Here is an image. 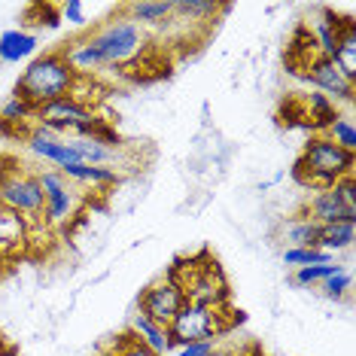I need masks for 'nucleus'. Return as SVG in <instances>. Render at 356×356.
I'll list each match as a JSON object with an SVG mask.
<instances>
[{
    "label": "nucleus",
    "instance_id": "f257e3e1",
    "mask_svg": "<svg viewBox=\"0 0 356 356\" xmlns=\"http://www.w3.org/2000/svg\"><path fill=\"white\" fill-rule=\"evenodd\" d=\"M76 83L79 79L74 70H70V64L61 55V49H52V52L34 55V58L28 61L25 74L19 76L13 95H19L22 101H28L34 110H40V107H46V104L74 95Z\"/></svg>",
    "mask_w": 356,
    "mask_h": 356
},
{
    "label": "nucleus",
    "instance_id": "f03ea898",
    "mask_svg": "<svg viewBox=\"0 0 356 356\" xmlns=\"http://www.w3.org/2000/svg\"><path fill=\"white\" fill-rule=\"evenodd\" d=\"M356 168V152L341 149L326 134H311L302 147V156L293 165V180L302 189L320 192L335 186L341 177H350Z\"/></svg>",
    "mask_w": 356,
    "mask_h": 356
},
{
    "label": "nucleus",
    "instance_id": "7ed1b4c3",
    "mask_svg": "<svg viewBox=\"0 0 356 356\" xmlns=\"http://www.w3.org/2000/svg\"><path fill=\"white\" fill-rule=\"evenodd\" d=\"M0 207L22 220H43V189L37 171H28L10 156H0Z\"/></svg>",
    "mask_w": 356,
    "mask_h": 356
},
{
    "label": "nucleus",
    "instance_id": "20e7f679",
    "mask_svg": "<svg viewBox=\"0 0 356 356\" xmlns=\"http://www.w3.org/2000/svg\"><path fill=\"white\" fill-rule=\"evenodd\" d=\"M88 37H92V43L98 46V52H101V58L107 67H113V64H128L147 49V34H143V28H137L125 13L113 15L110 22H104L101 28H95Z\"/></svg>",
    "mask_w": 356,
    "mask_h": 356
},
{
    "label": "nucleus",
    "instance_id": "39448f33",
    "mask_svg": "<svg viewBox=\"0 0 356 356\" xmlns=\"http://www.w3.org/2000/svg\"><path fill=\"white\" fill-rule=\"evenodd\" d=\"M225 332H229V323H225V314L220 307H207V305H195V302H186L180 307V314L168 323V338H171L174 347L216 341Z\"/></svg>",
    "mask_w": 356,
    "mask_h": 356
},
{
    "label": "nucleus",
    "instance_id": "423d86ee",
    "mask_svg": "<svg viewBox=\"0 0 356 356\" xmlns=\"http://www.w3.org/2000/svg\"><path fill=\"white\" fill-rule=\"evenodd\" d=\"M168 280H171V277H168ZM174 283L183 289L186 302L220 307V311L229 305V283H225L222 268L216 265V259H207L204 265L189 262L186 277H174Z\"/></svg>",
    "mask_w": 356,
    "mask_h": 356
},
{
    "label": "nucleus",
    "instance_id": "0eeeda50",
    "mask_svg": "<svg viewBox=\"0 0 356 356\" xmlns=\"http://www.w3.org/2000/svg\"><path fill=\"white\" fill-rule=\"evenodd\" d=\"M95 116H98V113L92 110L88 101H83L79 95H67V98H58V101L46 104V107H40L34 116V125L46 128V131L55 137H74L76 128L92 122Z\"/></svg>",
    "mask_w": 356,
    "mask_h": 356
},
{
    "label": "nucleus",
    "instance_id": "6e6552de",
    "mask_svg": "<svg viewBox=\"0 0 356 356\" xmlns=\"http://www.w3.org/2000/svg\"><path fill=\"white\" fill-rule=\"evenodd\" d=\"M293 74L305 76L307 83L317 88L320 95H326L329 101H335V104H353L356 83H350V79H347L341 70L335 67V61H332V58L314 55V58H307L305 64L293 67Z\"/></svg>",
    "mask_w": 356,
    "mask_h": 356
},
{
    "label": "nucleus",
    "instance_id": "1a4fd4ad",
    "mask_svg": "<svg viewBox=\"0 0 356 356\" xmlns=\"http://www.w3.org/2000/svg\"><path fill=\"white\" fill-rule=\"evenodd\" d=\"M37 177H40V189H43V222L46 225L67 222L76 213V204H79L70 180L61 171H55V168L37 171Z\"/></svg>",
    "mask_w": 356,
    "mask_h": 356
},
{
    "label": "nucleus",
    "instance_id": "9d476101",
    "mask_svg": "<svg viewBox=\"0 0 356 356\" xmlns=\"http://www.w3.org/2000/svg\"><path fill=\"white\" fill-rule=\"evenodd\" d=\"M186 305V296L183 289L177 286L174 280H156L149 283L147 289L140 293L137 298V314H143V317H149L152 323H161V326H168L177 314H180V307Z\"/></svg>",
    "mask_w": 356,
    "mask_h": 356
},
{
    "label": "nucleus",
    "instance_id": "9b49d317",
    "mask_svg": "<svg viewBox=\"0 0 356 356\" xmlns=\"http://www.w3.org/2000/svg\"><path fill=\"white\" fill-rule=\"evenodd\" d=\"M302 213H307L317 225H332V222H356V213L341 204V198L335 195V189H320L311 192L302 204Z\"/></svg>",
    "mask_w": 356,
    "mask_h": 356
},
{
    "label": "nucleus",
    "instance_id": "f8f14e48",
    "mask_svg": "<svg viewBox=\"0 0 356 356\" xmlns=\"http://www.w3.org/2000/svg\"><path fill=\"white\" fill-rule=\"evenodd\" d=\"M61 55L67 58L70 64V70L79 76H92L95 70H101V67H107L101 58V52H98V46L92 43V37L83 34V37H76V40H70V43H64V49Z\"/></svg>",
    "mask_w": 356,
    "mask_h": 356
},
{
    "label": "nucleus",
    "instance_id": "ddd939ff",
    "mask_svg": "<svg viewBox=\"0 0 356 356\" xmlns=\"http://www.w3.org/2000/svg\"><path fill=\"white\" fill-rule=\"evenodd\" d=\"M128 332L140 341L143 347H149V350H156L159 356H168L174 350L171 338H168V326H161V323H152L149 317H143V314H134L131 317V326Z\"/></svg>",
    "mask_w": 356,
    "mask_h": 356
},
{
    "label": "nucleus",
    "instance_id": "4468645a",
    "mask_svg": "<svg viewBox=\"0 0 356 356\" xmlns=\"http://www.w3.org/2000/svg\"><path fill=\"white\" fill-rule=\"evenodd\" d=\"M125 15L137 28H159L174 19V3L171 0H143V3H128Z\"/></svg>",
    "mask_w": 356,
    "mask_h": 356
},
{
    "label": "nucleus",
    "instance_id": "2eb2a0df",
    "mask_svg": "<svg viewBox=\"0 0 356 356\" xmlns=\"http://www.w3.org/2000/svg\"><path fill=\"white\" fill-rule=\"evenodd\" d=\"M34 55H37L34 34H28V31H22V28H13V31L0 34V61L19 64V61H31Z\"/></svg>",
    "mask_w": 356,
    "mask_h": 356
},
{
    "label": "nucleus",
    "instance_id": "dca6fc26",
    "mask_svg": "<svg viewBox=\"0 0 356 356\" xmlns=\"http://www.w3.org/2000/svg\"><path fill=\"white\" fill-rule=\"evenodd\" d=\"M332 61H335V67L341 70L350 83H356V25H353L350 15H344V22H341V31H338V46H335Z\"/></svg>",
    "mask_w": 356,
    "mask_h": 356
},
{
    "label": "nucleus",
    "instance_id": "f3484780",
    "mask_svg": "<svg viewBox=\"0 0 356 356\" xmlns=\"http://www.w3.org/2000/svg\"><path fill=\"white\" fill-rule=\"evenodd\" d=\"M280 238L286 241L289 247H317V241H320V225L311 220L307 213H293V216H286V222L280 225Z\"/></svg>",
    "mask_w": 356,
    "mask_h": 356
},
{
    "label": "nucleus",
    "instance_id": "a211bd4d",
    "mask_svg": "<svg viewBox=\"0 0 356 356\" xmlns=\"http://www.w3.org/2000/svg\"><path fill=\"white\" fill-rule=\"evenodd\" d=\"M61 174L67 177L70 183H83V186H92V189H104V186H116L122 183V174L116 168H101V165H67L61 168Z\"/></svg>",
    "mask_w": 356,
    "mask_h": 356
},
{
    "label": "nucleus",
    "instance_id": "6ab92c4d",
    "mask_svg": "<svg viewBox=\"0 0 356 356\" xmlns=\"http://www.w3.org/2000/svg\"><path fill=\"white\" fill-rule=\"evenodd\" d=\"M341 22L332 10H323L320 19H317V28L311 31L314 34V43H317V52L323 58H332L335 55V46H338V31H341Z\"/></svg>",
    "mask_w": 356,
    "mask_h": 356
},
{
    "label": "nucleus",
    "instance_id": "aec40b11",
    "mask_svg": "<svg viewBox=\"0 0 356 356\" xmlns=\"http://www.w3.org/2000/svg\"><path fill=\"white\" fill-rule=\"evenodd\" d=\"M356 241V222H332V225H320V241L317 247L326 253H341V250L353 247Z\"/></svg>",
    "mask_w": 356,
    "mask_h": 356
},
{
    "label": "nucleus",
    "instance_id": "412c9836",
    "mask_svg": "<svg viewBox=\"0 0 356 356\" xmlns=\"http://www.w3.org/2000/svg\"><path fill=\"white\" fill-rule=\"evenodd\" d=\"M67 140H70V147H74V152L79 156L83 165L110 168V161L119 156V149H110V147H104V143H98V140H88V137H67Z\"/></svg>",
    "mask_w": 356,
    "mask_h": 356
},
{
    "label": "nucleus",
    "instance_id": "4be33fe9",
    "mask_svg": "<svg viewBox=\"0 0 356 356\" xmlns=\"http://www.w3.org/2000/svg\"><path fill=\"white\" fill-rule=\"evenodd\" d=\"M34 116H37V110L28 101H22L19 95H10L3 101V107H0V125H6V128L15 125V131H19V125H34Z\"/></svg>",
    "mask_w": 356,
    "mask_h": 356
},
{
    "label": "nucleus",
    "instance_id": "5701e85b",
    "mask_svg": "<svg viewBox=\"0 0 356 356\" xmlns=\"http://www.w3.org/2000/svg\"><path fill=\"white\" fill-rule=\"evenodd\" d=\"M332 253L320 247H286L283 250V262L293 265V268H307V265H329L332 262Z\"/></svg>",
    "mask_w": 356,
    "mask_h": 356
},
{
    "label": "nucleus",
    "instance_id": "b1692460",
    "mask_svg": "<svg viewBox=\"0 0 356 356\" xmlns=\"http://www.w3.org/2000/svg\"><path fill=\"white\" fill-rule=\"evenodd\" d=\"M220 13H225V6L210 3V0H180V3H174V15H183V19H216Z\"/></svg>",
    "mask_w": 356,
    "mask_h": 356
},
{
    "label": "nucleus",
    "instance_id": "393cba45",
    "mask_svg": "<svg viewBox=\"0 0 356 356\" xmlns=\"http://www.w3.org/2000/svg\"><path fill=\"white\" fill-rule=\"evenodd\" d=\"M326 137H329V140H335L341 149L356 152V128H353V119L350 116H338L335 122L326 128Z\"/></svg>",
    "mask_w": 356,
    "mask_h": 356
},
{
    "label": "nucleus",
    "instance_id": "a878e982",
    "mask_svg": "<svg viewBox=\"0 0 356 356\" xmlns=\"http://www.w3.org/2000/svg\"><path fill=\"white\" fill-rule=\"evenodd\" d=\"M338 271H344L341 265H307V268H296L293 274V283L296 286H320L326 277H332V274H338Z\"/></svg>",
    "mask_w": 356,
    "mask_h": 356
},
{
    "label": "nucleus",
    "instance_id": "bb28decb",
    "mask_svg": "<svg viewBox=\"0 0 356 356\" xmlns=\"http://www.w3.org/2000/svg\"><path fill=\"white\" fill-rule=\"evenodd\" d=\"M110 353L113 356H159L156 350H149V347H143L140 341H137L131 332H122V335L110 344Z\"/></svg>",
    "mask_w": 356,
    "mask_h": 356
},
{
    "label": "nucleus",
    "instance_id": "cd10ccee",
    "mask_svg": "<svg viewBox=\"0 0 356 356\" xmlns=\"http://www.w3.org/2000/svg\"><path fill=\"white\" fill-rule=\"evenodd\" d=\"M350 286H353V280H350V274L347 271H338V274H332V277H326L320 283V293L332 298V302H338V298H344L347 293H350Z\"/></svg>",
    "mask_w": 356,
    "mask_h": 356
},
{
    "label": "nucleus",
    "instance_id": "c85d7f7f",
    "mask_svg": "<svg viewBox=\"0 0 356 356\" xmlns=\"http://www.w3.org/2000/svg\"><path fill=\"white\" fill-rule=\"evenodd\" d=\"M332 189H335V195L341 198V204L356 213V180H353V174L350 177H341V180L332 186Z\"/></svg>",
    "mask_w": 356,
    "mask_h": 356
},
{
    "label": "nucleus",
    "instance_id": "c756f323",
    "mask_svg": "<svg viewBox=\"0 0 356 356\" xmlns=\"http://www.w3.org/2000/svg\"><path fill=\"white\" fill-rule=\"evenodd\" d=\"M61 22H67V25H74V28H86V3H79V0L64 3L61 6Z\"/></svg>",
    "mask_w": 356,
    "mask_h": 356
},
{
    "label": "nucleus",
    "instance_id": "7c9ffc66",
    "mask_svg": "<svg viewBox=\"0 0 356 356\" xmlns=\"http://www.w3.org/2000/svg\"><path fill=\"white\" fill-rule=\"evenodd\" d=\"M213 341H198V344H186V347H177V356H210L213 353Z\"/></svg>",
    "mask_w": 356,
    "mask_h": 356
},
{
    "label": "nucleus",
    "instance_id": "2f4dec72",
    "mask_svg": "<svg viewBox=\"0 0 356 356\" xmlns=\"http://www.w3.org/2000/svg\"><path fill=\"white\" fill-rule=\"evenodd\" d=\"M210 356H244L241 350H232V347H213V353Z\"/></svg>",
    "mask_w": 356,
    "mask_h": 356
},
{
    "label": "nucleus",
    "instance_id": "473e14b6",
    "mask_svg": "<svg viewBox=\"0 0 356 356\" xmlns=\"http://www.w3.org/2000/svg\"><path fill=\"white\" fill-rule=\"evenodd\" d=\"M0 356H15L13 350H6V347H0Z\"/></svg>",
    "mask_w": 356,
    "mask_h": 356
}]
</instances>
